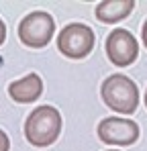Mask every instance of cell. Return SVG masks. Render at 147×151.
Instances as JSON below:
<instances>
[{
  "instance_id": "obj_1",
  "label": "cell",
  "mask_w": 147,
  "mask_h": 151,
  "mask_svg": "<svg viewBox=\"0 0 147 151\" xmlns=\"http://www.w3.org/2000/svg\"><path fill=\"white\" fill-rule=\"evenodd\" d=\"M61 133V114L53 106H37L27 123H24V137L35 147L51 145Z\"/></svg>"
},
{
  "instance_id": "obj_11",
  "label": "cell",
  "mask_w": 147,
  "mask_h": 151,
  "mask_svg": "<svg viewBox=\"0 0 147 151\" xmlns=\"http://www.w3.org/2000/svg\"><path fill=\"white\" fill-rule=\"evenodd\" d=\"M141 35H143V43H145V47H147V21L143 23V31H141Z\"/></svg>"
},
{
  "instance_id": "obj_6",
  "label": "cell",
  "mask_w": 147,
  "mask_h": 151,
  "mask_svg": "<svg viewBox=\"0 0 147 151\" xmlns=\"http://www.w3.org/2000/svg\"><path fill=\"white\" fill-rule=\"evenodd\" d=\"M98 137L108 145H133L139 139V127L129 119L108 116L98 125Z\"/></svg>"
},
{
  "instance_id": "obj_3",
  "label": "cell",
  "mask_w": 147,
  "mask_h": 151,
  "mask_svg": "<svg viewBox=\"0 0 147 151\" xmlns=\"http://www.w3.org/2000/svg\"><path fill=\"white\" fill-rule=\"evenodd\" d=\"M57 49L72 59L86 57L94 49V31L88 25H80V23L63 27L57 37Z\"/></svg>"
},
{
  "instance_id": "obj_13",
  "label": "cell",
  "mask_w": 147,
  "mask_h": 151,
  "mask_svg": "<svg viewBox=\"0 0 147 151\" xmlns=\"http://www.w3.org/2000/svg\"><path fill=\"white\" fill-rule=\"evenodd\" d=\"M110 151H117V149H110Z\"/></svg>"
},
{
  "instance_id": "obj_12",
  "label": "cell",
  "mask_w": 147,
  "mask_h": 151,
  "mask_svg": "<svg viewBox=\"0 0 147 151\" xmlns=\"http://www.w3.org/2000/svg\"><path fill=\"white\" fill-rule=\"evenodd\" d=\"M145 104H147V92H145Z\"/></svg>"
},
{
  "instance_id": "obj_5",
  "label": "cell",
  "mask_w": 147,
  "mask_h": 151,
  "mask_svg": "<svg viewBox=\"0 0 147 151\" xmlns=\"http://www.w3.org/2000/svg\"><path fill=\"white\" fill-rule=\"evenodd\" d=\"M106 55L108 59L119 65V68H127L131 65L137 55H139V43L135 41L133 33L127 29H115L108 39H106Z\"/></svg>"
},
{
  "instance_id": "obj_9",
  "label": "cell",
  "mask_w": 147,
  "mask_h": 151,
  "mask_svg": "<svg viewBox=\"0 0 147 151\" xmlns=\"http://www.w3.org/2000/svg\"><path fill=\"white\" fill-rule=\"evenodd\" d=\"M10 149V139H8V135L0 129V151H8Z\"/></svg>"
},
{
  "instance_id": "obj_4",
  "label": "cell",
  "mask_w": 147,
  "mask_h": 151,
  "mask_svg": "<svg viewBox=\"0 0 147 151\" xmlns=\"http://www.w3.org/2000/svg\"><path fill=\"white\" fill-rule=\"evenodd\" d=\"M55 33L53 17L45 10L27 14L19 25V39L29 47H45Z\"/></svg>"
},
{
  "instance_id": "obj_7",
  "label": "cell",
  "mask_w": 147,
  "mask_h": 151,
  "mask_svg": "<svg viewBox=\"0 0 147 151\" xmlns=\"http://www.w3.org/2000/svg\"><path fill=\"white\" fill-rule=\"evenodd\" d=\"M43 92V80L37 74H29L12 82L8 86V94L14 102H21V104H29V102H35Z\"/></svg>"
},
{
  "instance_id": "obj_10",
  "label": "cell",
  "mask_w": 147,
  "mask_h": 151,
  "mask_svg": "<svg viewBox=\"0 0 147 151\" xmlns=\"http://www.w3.org/2000/svg\"><path fill=\"white\" fill-rule=\"evenodd\" d=\"M4 39H6V25H4V21L0 19V45L4 43Z\"/></svg>"
},
{
  "instance_id": "obj_2",
  "label": "cell",
  "mask_w": 147,
  "mask_h": 151,
  "mask_svg": "<svg viewBox=\"0 0 147 151\" xmlns=\"http://www.w3.org/2000/svg\"><path fill=\"white\" fill-rule=\"evenodd\" d=\"M102 100L108 108L121 112V114H133L139 106V90L137 84L122 74H112L102 82Z\"/></svg>"
},
{
  "instance_id": "obj_8",
  "label": "cell",
  "mask_w": 147,
  "mask_h": 151,
  "mask_svg": "<svg viewBox=\"0 0 147 151\" xmlns=\"http://www.w3.org/2000/svg\"><path fill=\"white\" fill-rule=\"evenodd\" d=\"M135 8L133 0H104L96 6V19L102 23H119L122 19H127Z\"/></svg>"
}]
</instances>
